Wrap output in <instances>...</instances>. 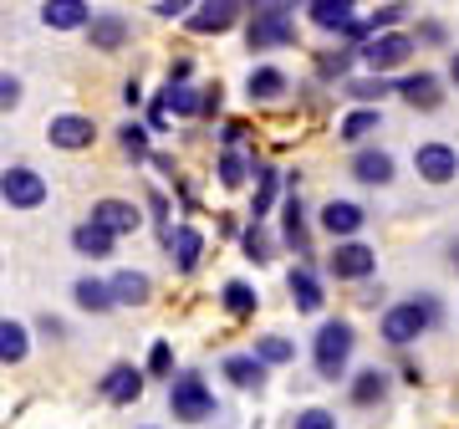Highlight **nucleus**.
I'll list each match as a JSON object with an SVG mask.
<instances>
[{
    "label": "nucleus",
    "instance_id": "1",
    "mask_svg": "<svg viewBox=\"0 0 459 429\" xmlns=\"http://www.w3.org/2000/svg\"><path fill=\"white\" fill-rule=\"evenodd\" d=\"M439 322H444V302L434 297V292H413V297L394 302L388 312L377 317V337L388 347H409V343H419V337H429Z\"/></svg>",
    "mask_w": 459,
    "mask_h": 429
},
{
    "label": "nucleus",
    "instance_id": "2",
    "mask_svg": "<svg viewBox=\"0 0 459 429\" xmlns=\"http://www.w3.org/2000/svg\"><path fill=\"white\" fill-rule=\"evenodd\" d=\"M352 347H358L352 322H347V317H327V322L316 328V337H312V368H316V379H327V383L347 379Z\"/></svg>",
    "mask_w": 459,
    "mask_h": 429
},
{
    "label": "nucleus",
    "instance_id": "3",
    "mask_svg": "<svg viewBox=\"0 0 459 429\" xmlns=\"http://www.w3.org/2000/svg\"><path fill=\"white\" fill-rule=\"evenodd\" d=\"M214 389L204 383V373H195V368H184V373H174L169 379V414L174 419H184V425H204V419H214Z\"/></svg>",
    "mask_w": 459,
    "mask_h": 429
},
{
    "label": "nucleus",
    "instance_id": "4",
    "mask_svg": "<svg viewBox=\"0 0 459 429\" xmlns=\"http://www.w3.org/2000/svg\"><path fill=\"white\" fill-rule=\"evenodd\" d=\"M296 41V21H291V5H255V16L246 26V47L250 51H276V47H291Z\"/></svg>",
    "mask_w": 459,
    "mask_h": 429
},
{
    "label": "nucleus",
    "instance_id": "5",
    "mask_svg": "<svg viewBox=\"0 0 459 429\" xmlns=\"http://www.w3.org/2000/svg\"><path fill=\"white\" fill-rule=\"evenodd\" d=\"M352 57H358L373 77H388V72H398V66L413 57V36L403 31H383V36H368L362 47H352Z\"/></svg>",
    "mask_w": 459,
    "mask_h": 429
},
{
    "label": "nucleus",
    "instance_id": "6",
    "mask_svg": "<svg viewBox=\"0 0 459 429\" xmlns=\"http://www.w3.org/2000/svg\"><path fill=\"white\" fill-rule=\"evenodd\" d=\"M0 199H5L11 210H41V205L51 199L47 174H36L31 164H11V169H0Z\"/></svg>",
    "mask_w": 459,
    "mask_h": 429
},
{
    "label": "nucleus",
    "instance_id": "7",
    "mask_svg": "<svg viewBox=\"0 0 459 429\" xmlns=\"http://www.w3.org/2000/svg\"><path fill=\"white\" fill-rule=\"evenodd\" d=\"M413 169H419V179H424V184L444 189V184L459 179V149H455V144H444V138H429V144L413 149Z\"/></svg>",
    "mask_w": 459,
    "mask_h": 429
},
{
    "label": "nucleus",
    "instance_id": "8",
    "mask_svg": "<svg viewBox=\"0 0 459 429\" xmlns=\"http://www.w3.org/2000/svg\"><path fill=\"white\" fill-rule=\"evenodd\" d=\"M377 271V250L362 246V241H337L327 256V276L337 281H368Z\"/></svg>",
    "mask_w": 459,
    "mask_h": 429
},
{
    "label": "nucleus",
    "instance_id": "9",
    "mask_svg": "<svg viewBox=\"0 0 459 429\" xmlns=\"http://www.w3.org/2000/svg\"><path fill=\"white\" fill-rule=\"evenodd\" d=\"M347 174H352L358 184H368V189H388V184L398 179V159L388 149H377V144H362V149L352 153Z\"/></svg>",
    "mask_w": 459,
    "mask_h": 429
},
{
    "label": "nucleus",
    "instance_id": "10",
    "mask_svg": "<svg viewBox=\"0 0 459 429\" xmlns=\"http://www.w3.org/2000/svg\"><path fill=\"white\" fill-rule=\"evenodd\" d=\"M47 138H51V149L77 153V149H92L98 128H92V118L87 113H51L47 118Z\"/></svg>",
    "mask_w": 459,
    "mask_h": 429
},
{
    "label": "nucleus",
    "instance_id": "11",
    "mask_svg": "<svg viewBox=\"0 0 459 429\" xmlns=\"http://www.w3.org/2000/svg\"><path fill=\"white\" fill-rule=\"evenodd\" d=\"M286 292H291V307L307 312V317H316L327 307V292H322V276H316L312 261H296L291 271H286Z\"/></svg>",
    "mask_w": 459,
    "mask_h": 429
},
{
    "label": "nucleus",
    "instance_id": "12",
    "mask_svg": "<svg viewBox=\"0 0 459 429\" xmlns=\"http://www.w3.org/2000/svg\"><path fill=\"white\" fill-rule=\"evenodd\" d=\"M143 389H148V379H143V368H138V363H113V368H108V379H98V394L108 398V404H117V409L138 404Z\"/></svg>",
    "mask_w": 459,
    "mask_h": 429
},
{
    "label": "nucleus",
    "instance_id": "13",
    "mask_svg": "<svg viewBox=\"0 0 459 429\" xmlns=\"http://www.w3.org/2000/svg\"><path fill=\"white\" fill-rule=\"evenodd\" d=\"M388 394H394V373L388 368H358L347 379V404L352 409H377V404H388Z\"/></svg>",
    "mask_w": 459,
    "mask_h": 429
},
{
    "label": "nucleus",
    "instance_id": "14",
    "mask_svg": "<svg viewBox=\"0 0 459 429\" xmlns=\"http://www.w3.org/2000/svg\"><path fill=\"white\" fill-rule=\"evenodd\" d=\"M394 92L409 102V108H419V113L444 108V77H439V72H424V66H419V72H409V77H398Z\"/></svg>",
    "mask_w": 459,
    "mask_h": 429
},
{
    "label": "nucleus",
    "instance_id": "15",
    "mask_svg": "<svg viewBox=\"0 0 459 429\" xmlns=\"http://www.w3.org/2000/svg\"><path fill=\"white\" fill-rule=\"evenodd\" d=\"M316 225H322L332 241H358V231L368 225V210H362L358 199H327L322 214H316Z\"/></svg>",
    "mask_w": 459,
    "mask_h": 429
},
{
    "label": "nucleus",
    "instance_id": "16",
    "mask_svg": "<svg viewBox=\"0 0 459 429\" xmlns=\"http://www.w3.org/2000/svg\"><path fill=\"white\" fill-rule=\"evenodd\" d=\"M87 220H92V225H102V231L113 235H133L138 231V225H143V210H138V205H133V199H98V205H92V214H87Z\"/></svg>",
    "mask_w": 459,
    "mask_h": 429
},
{
    "label": "nucleus",
    "instance_id": "17",
    "mask_svg": "<svg viewBox=\"0 0 459 429\" xmlns=\"http://www.w3.org/2000/svg\"><path fill=\"white\" fill-rule=\"evenodd\" d=\"M92 51H123L133 41V21L117 16V11H92V21L82 26Z\"/></svg>",
    "mask_w": 459,
    "mask_h": 429
},
{
    "label": "nucleus",
    "instance_id": "18",
    "mask_svg": "<svg viewBox=\"0 0 459 429\" xmlns=\"http://www.w3.org/2000/svg\"><path fill=\"white\" fill-rule=\"evenodd\" d=\"M164 250H169V261H174V271H179V276H195L199 256H204V235H199L195 225H169Z\"/></svg>",
    "mask_w": 459,
    "mask_h": 429
},
{
    "label": "nucleus",
    "instance_id": "19",
    "mask_svg": "<svg viewBox=\"0 0 459 429\" xmlns=\"http://www.w3.org/2000/svg\"><path fill=\"white\" fill-rule=\"evenodd\" d=\"M195 16H184V26L195 36H220V31H230L235 21H240V11L246 5H235V0H210V5H189Z\"/></svg>",
    "mask_w": 459,
    "mask_h": 429
},
{
    "label": "nucleus",
    "instance_id": "20",
    "mask_svg": "<svg viewBox=\"0 0 459 429\" xmlns=\"http://www.w3.org/2000/svg\"><path fill=\"white\" fill-rule=\"evenodd\" d=\"M281 241H286L296 256H312V231H307V205H301V189H296V195H281Z\"/></svg>",
    "mask_w": 459,
    "mask_h": 429
},
{
    "label": "nucleus",
    "instance_id": "21",
    "mask_svg": "<svg viewBox=\"0 0 459 429\" xmlns=\"http://www.w3.org/2000/svg\"><path fill=\"white\" fill-rule=\"evenodd\" d=\"M108 297H113V307H148L153 302V276L148 271H113Z\"/></svg>",
    "mask_w": 459,
    "mask_h": 429
},
{
    "label": "nucleus",
    "instance_id": "22",
    "mask_svg": "<svg viewBox=\"0 0 459 429\" xmlns=\"http://www.w3.org/2000/svg\"><path fill=\"white\" fill-rule=\"evenodd\" d=\"M220 379H230L235 389H246V394H261L265 389V368L250 358V353H225L220 358Z\"/></svg>",
    "mask_w": 459,
    "mask_h": 429
},
{
    "label": "nucleus",
    "instance_id": "23",
    "mask_svg": "<svg viewBox=\"0 0 459 429\" xmlns=\"http://www.w3.org/2000/svg\"><path fill=\"white\" fill-rule=\"evenodd\" d=\"M87 21H92L87 0H47L41 5V26H51V31H82Z\"/></svg>",
    "mask_w": 459,
    "mask_h": 429
},
{
    "label": "nucleus",
    "instance_id": "24",
    "mask_svg": "<svg viewBox=\"0 0 459 429\" xmlns=\"http://www.w3.org/2000/svg\"><path fill=\"white\" fill-rule=\"evenodd\" d=\"M307 21H312L316 31H337L342 36L347 26L358 21V5H352V0H312V5H307Z\"/></svg>",
    "mask_w": 459,
    "mask_h": 429
},
{
    "label": "nucleus",
    "instance_id": "25",
    "mask_svg": "<svg viewBox=\"0 0 459 429\" xmlns=\"http://www.w3.org/2000/svg\"><path fill=\"white\" fill-rule=\"evenodd\" d=\"M246 92H250V102H276L281 92H291V77H286L281 66L261 62V66H250V77H246Z\"/></svg>",
    "mask_w": 459,
    "mask_h": 429
},
{
    "label": "nucleus",
    "instance_id": "26",
    "mask_svg": "<svg viewBox=\"0 0 459 429\" xmlns=\"http://www.w3.org/2000/svg\"><path fill=\"white\" fill-rule=\"evenodd\" d=\"M31 358V328L21 317H0V363H26Z\"/></svg>",
    "mask_w": 459,
    "mask_h": 429
},
{
    "label": "nucleus",
    "instance_id": "27",
    "mask_svg": "<svg viewBox=\"0 0 459 429\" xmlns=\"http://www.w3.org/2000/svg\"><path fill=\"white\" fill-rule=\"evenodd\" d=\"M281 199V169L276 164H255V205H250V225H265V214L276 210Z\"/></svg>",
    "mask_w": 459,
    "mask_h": 429
},
{
    "label": "nucleus",
    "instance_id": "28",
    "mask_svg": "<svg viewBox=\"0 0 459 429\" xmlns=\"http://www.w3.org/2000/svg\"><path fill=\"white\" fill-rule=\"evenodd\" d=\"M250 358L271 373V368H286V363H296V343L291 337H281V332H261L255 343H250Z\"/></svg>",
    "mask_w": 459,
    "mask_h": 429
},
{
    "label": "nucleus",
    "instance_id": "29",
    "mask_svg": "<svg viewBox=\"0 0 459 429\" xmlns=\"http://www.w3.org/2000/svg\"><path fill=\"white\" fill-rule=\"evenodd\" d=\"M377 128H383V113H377V108H352V113L337 123V138H342V144H352V149H362Z\"/></svg>",
    "mask_w": 459,
    "mask_h": 429
},
{
    "label": "nucleus",
    "instance_id": "30",
    "mask_svg": "<svg viewBox=\"0 0 459 429\" xmlns=\"http://www.w3.org/2000/svg\"><path fill=\"white\" fill-rule=\"evenodd\" d=\"M113 235L102 231V225H92V220H82V225H72V250L77 256H87V261H102V256H113Z\"/></svg>",
    "mask_w": 459,
    "mask_h": 429
},
{
    "label": "nucleus",
    "instance_id": "31",
    "mask_svg": "<svg viewBox=\"0 0 459 429\" xmlns=\"http://www.w3.org/2000/svg\"><path fill=\"white\" fill-rule=\"evenodd\" d=\"M72 302H77L82 312H92V317L113 312V297H108V281L102 276H77L72 281Z\"/></svg>",
    "mask_w": 459,
    "mask_h": 429
},
{
    "label": "nucleus",
    "instance_id": "32",
    "mask_svg": "<svg viewBox=\"0 0 459 429\" xmlns=\"http://www.w3.org/2000/svg\"><path fill=\"white\" fill-rule=\"evenodd\" d=\"M220 302H225V312L230 317H255V307H261V292H255V286H250V281H225V286H220Z\"/></svg>",
    "mask_w": 459,
    "mask_h": 429
},
{
    "label": "nucleus",
    "instance_id": "33",
    "mask_svg": "<svg viewBox=\"0 0 459 429\" xmlns=\"http://www.w3.org/2000/svg\"><path fill=\"white\" fill-rule=\"evenodd\" d=\"M214 174H220V184H225V189H240V184L255 174V159H250V153H240V149H225V153H220V164H214Z\"/></svg>",
    "mask_w": 459,
    "mask_h": 429
},
{
    "label": "nucleus",
    "instance_id": "34",
    "mask_svg": "<svg viewBox=\"0 0 459 429\" xmlns=\"http://www.w3.org/2000/svg\"><path fill=\"white\" fill-rule=\"evenodd\" d=\"M342 92L352 102H362V108H377V102L394 92V77H352V83H342Z\"/></svg>",
    "mask_w": 459,
    "mask_h": 429
},
{
    "label": "nucleus",
    "instance_id": "35",
    "mask_svg": "<svg viewBox=\"0 0 459 429\" xmlns=\"http://www.w3.org/2000/svg\"><path fill=\"white\" fill-rule=\"evenodd\" d=\"M117 149L128 153L133 164H148V153H153V144H148V128H143V123H123V128H117Z\"/></svg>",
    "mask_w": 459,
    "mask_h": 429
},
{
    "label": "nucleus",
    "instance_id": "36",
    "mask_svg": "<svg viewBox=\"0 0 459 429\" xmlns=\"http://www.w3.org/2000/svg\"><path fill=\"white\" fill-rule=\"evenodd\" d=\"M240 250H246V261L265 266V261H271V250H276V241H271L265 225H246V231H240Z\"/></svg>",
    "mask_w": 459,
    "mask_h": 429
},
{
    "label": "nucleus",
    "instance_id": "37",
    "mask_svg": "<svg viewBox=\"0 0 459 429\" xmlns=\"http://www.w3.org/2000/svg\"><path fill=\"white\" fill-rule=\"evenodd\" d=\"M164 113H174V118H199V87H189V83L164 87Z\"/></svg>",
    "mask_w": 459,
    "mask_h": 429
},
{
    "label": "nucleus",
    "instance_id": "38",
    "mask_svg": "<svg viewBox=\"0 0 459 429\" xmlns=\"http://www.w3.org/2000/svg\"><path fill=\"white\" fill-rule=\"evenodd\" d=\"M403 16H409V5H383V11H373V16H362V36L398 31V26H403Z\"/></svg>",
    "mask_w": 459,
    "mask_h": 429
},
{
    "label": "nucleus",
    "instance_id": "39",
    "mask_svg": "<svg viewBox=\"0 0 459 429\" xmlns=\"http://www.w3.org/2000/svg\"><path fill=\"white\" fill-rule=\"evenodd\" d=\"M352 62H358V57H352V47H337V51H316V72H322V77H347V72H352Z\"/></svg>",
    "mask_w": 459,
    "mask_h": 429
},
{
    "label": "nucleus",
    "instance_id": "40",
    "mask_svg": "<svg viewBox=\"0 0 459 429\" xmlns=\"http://www.w3.org/2000/svg\"><path fill=\"white\" fill-rule=\"evenodd\" d=\"M143 379H174V347H169L164 337H153V347H148Z\"/></svg>",
    "mask_w": 459,
    "mask_h": 429
},
{
    "label": "nucleus",
    "instance_id": "41",
    "mask_svg": "<svg viewBox=\"0 0 459 429\" xmlns=\"http://www.w3.org/2000/svg\"><path fill=\"white\" fill-rule=\"evenodd\" d=\"M291 429H337V414L322 409V404H312V409H301L291 419Z\"/></svg>",
    "mask_w": 459,
    "mask_h": 429
},
{
    "label": "nucleus",
    "instance_id": "42",
    "mask_svg": "<svg viewBox=\"0 0 459 429\" xmlns=\"http://www.w3.org/2000/svg\"><path fill=\"white\" fill-rule=\"evenodd\" d=\"M21 92H26V87H21L16 72H0V113H16V108H21Z\"/></svg>",
    "mask_w": 459,
    "mask_h": 429
},
{
    "label": "nucleus",
    "instance_id": "43",
    "mask_svg": "<svg viewBox=\"0 0 459 429\" xmlns=\"http://www.w3.org/2000/svg\"><path fill=\"white\" fill-rule=\"evenodd\" d=\"M148 214H153L159 241H164V235H169V195H164V189H148Z\"/></svg>",
    "mask_w": 459,
    "mask_h": 429
},
{
    "label": "nucleus",
    "instance_id": "44",
    "mask_svg": "<svg viewBox=\"0 0 459 429\" xmlns=\"http://www.w3.org/2000/svg\"><path fill=\"white\" fill-rule=\"evenodd\" d=\"M220 108H225V92H220V87L199 92V118H220Z\"/></svg>",
    "mask_w": 459,
    "mask_h": 429
},
{
    "label": "nucleus",
    "instance_id": "45",
    "mask_svg": "<svg viewBox=\"0 0 459 429\" xmlns=\"http://www.w3.org/2000/svg\"><path fill=\"white\" fill-rule=\"evenodd\" d=\"M36 332H41V337H47V343H62V337H66V322H62V317H41V322H36Z\"/></svg>",
    "mask_w": 459,
    "mask_h": 429
},
{
    "label": "nucleus",
    "instance_id": "46",
    "mask_svg": "<svg viewBox=\"0 0 459 429\" xmlns=\"http://www.w3.org/2000/svg\"><path fill=\"white\" fill-rule=\"evenodd\" d=\"M169 128V113H164V92L148 102V133H164Z\"/></svg>",
    "mask_w": 459,
    "mask_h": 429
},
{
    "label": "nucleus",
    "instance_id": "47",
    "mask_svg": "<svg viewBox=\"0 0 459 429\" xmlns=\"http://www.w3.org/2000/svg\"><path fill=\"white\" fill-rule=\"evenodd\" d=\"M220 144H225V149H240V144H246V123H225V128H220Z\"/></svg>",
    "mask_w": 459,
    "mask_h": 429
},
{
    "label": "nucleus",
    "instance_id": "48",
    "mask_svg": "<svg viewBox=\"0 0 459 429\" xmlns=\"http://www.w3.org/2000/svg\"><path fill=\"white\" fill-rule=\"evenodd\" d=\"M184 11H189V0H159V5H153V16H164V21L184 16Z\"/></svg>",
    "mask_w": 459,
    "mask_h": 429
},
{
    "label": "nucleus",
    "instance_id": "49",
    "mask_svg": "<svg viewBox=\"0 0 459 429\" xmlns=\"http://www.w3.org/2000/svg\"><path fill=\"white\" fill-rule=\"evenodd\" d=\"M444 21H424V26H419V41H444Z\"/></svg>",
    "mask_w": 459,
    "mask_h": 429
},
{
    "label": "nucleus",
    "instance_id": "50",
    "mask_svg": "<svg viewBox=\"0 0 459 429\" xmlns=\"http://www.w3.org/2000/svg\"><path fill=\"white\" fill-rule=\"evenodd\" d=\"M123 102H128V108H138V102H143V87H138V77H128V83H123Z\"/></svg>",
    "mask_w": 459,
    "mask_h": 429
},
{
    "label": "nucleus",
    "instance_id": "51",
    "mask_svg": "<svg viewBox=\"0 0 459 429\" xmlns=\"http://www.w3.org/2000/svg\"><path fill=\"white\" fill-rule=\"evenodd\" d=\"M444 250H449V271H455V276H459V235H455V241H449V246H444Z\"/></svg>",
    "mask_w": 459,
    "mask_h": 429
},
{
    "label": "nucleus",
    "instance_id": "52",
    "mask_svg": "<svg viewBox=\"0 0 459 429\" xmlns=\"http://www.w3.org/2000/svg\"><path fill=\"white\" fill-rule=\"evenodd\" d=\"M449 83H455V87H459V47H455V51H449Z\"/></svg>",
    "mask_w": 459,
    "mask_h": 429
},
{
    "label": "nucleus",
    "instance_id": "53",
    "mask_svg": "<svg viewBox=\"0 0 459 429\" xmlns=\"http://www.w3.org/2000/svg\"><path fill=\"white\" fill-rule=\"evenodd\" d=\"M143 429H159V425H143Z\"/></svg>",
    "mask_w": 459,
    "mask_h": 429
}]
</instances>
